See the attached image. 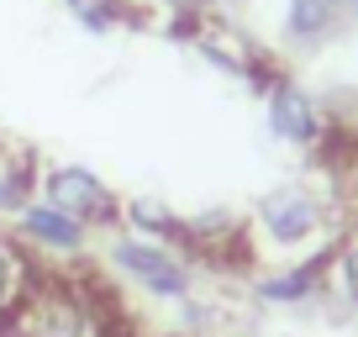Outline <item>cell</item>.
<instances>
[{"label": "cell", "mask_w": 358, "mask_h": 337, "mask_svg": "<svg viewBox=\"0 0 358 337\" xmlns=\"http://www.w3.org/2000/svg\"><path fill=\"white\" fill-rule=\"evenodd\" d=\"M332 6H337L343 16H358V0H332Z\"/></svg>", "instance_id": "9a60e30c"}, {"label": "cell", "mask_w": 358, "mask_h": 337, "mask_svg": "<svg viewBox=\"0 0 358 337\" xmlns=\"http://www.w3.org/2000/svg\"><path fill=\"white\" fill-rule=\"evenodd\" d=\"M122 232L153 237V243H185V216L164 201V195H127L122 201Z\"/></svg>", "instance_id": "30bf717a"}, {"label": "cell", "mask_w": 358, "mask_h": 337, "mask_svg": "<svg viewBox=\"0 0 358 337\" xmlns=\"http://www.w3.org/2000/svg\"><path fill=\"white\" fill-rule=\"evenodd\" d=\"M37 201L58 206L64 216L85 222L90 232H122V195L85 164H43Z\"/></svg>", "instance_id": "3957f363"}, {"label": "cell", "mask_w": 358, "mask_h": 337, "mask_svg": "<svg viewBox=\"0 0 358 337\" xmlns=\"http://www.w3.org/2000/svg\"><path fill=\"white\" fill-rule=\"evenodd\" d=\"M37 174H43L37 153L0 143V222H16L37 201Z\"/></svg>", "instance_id": "9c48e42d"}, {"label": "cell", "mask_w": 358, "mask_h": 337, "mask_svg": "<svg viewBox=\"0 0 358 337\" xmlns=\"http://www.w3.org/2000/svg\"><path fill=\"white\" fill-rule=\"evenodd\" d=\"M64 11L85 27L90 37H106L127 22V0H64Z\"/></svg>", "instance_id": "4fadbf2b"}, {"label": "cell", "mask_w": 358, "mask_h": 337, "mask_svg": "<svg viewBox=\"0 0 358 337\" xmlns=\"http://www.w3.org/2000/svg\"><path fill=\"white\" fill-rule=\"evenodd\" d=\"M337 22H343V11L332 0H285V32L295 43H322Z\"/></svg>", "instance_id": "7c38bea8"}, {"label": "cell", "mask_w": 358, "mask_h": 337, "mask_svg": "<svg viewBox=\"0 0 358 337\" xmlns=\"http://www.w3.org/2000/svg\"><path fill=\"white\" fill-rule=\"evenodd\" d=\"M327 295H337L348 311H358V227L343 232L327 253Z\"/></svg>", "instance_id": "8fae6325"}, {"label": "cell", "mask_w": 358, "mask_h": 337, "mask_svg": "<svg viewBox=\"0 0 358 337\" xmlns=\"http://www.w3.org/2000/svg\"><path fill=\"white\" fill-rule=\"evenodd\" d=\"M37 280H43V274H37L32 253H27L11 232H0V332L16 322V311H22V301L37 290Z\"/></svg>", "instance_id": "ba28073f"}, {"label": "cell", "mask_w": 358, "mask_h": 337, "mask_svg": "<svg viewBox=\"0 0 358 337\" xmlns=\"http://www.w3.org/2000/svg\"><path fill=\"white\" fill-rule=\"evenodd\" d=\"M353 195H358V158H353Z\"/></svg>", "instance_id": "2e32d148"}, {"label": "cell", "mask_w": 358, "mask_h": 337, "mask_svg": "<svg viewBox=\"0 0 358 337\" xmlns=\"http://www.w3.org/2000/svg\"><path fill=\"white\" fill-rule=\"evenodd\" d=\"M264 111H268V132L290 148H327V137H332V116L290 74H274L264 85Z\"/></svg>", "instance_id": "5b68a950"}, {"label": "cell", "mask_w": 358, "mask_h": 337, "mask_svg": "<svg viewBox=\"0 0 358 337\" xmlns=\"http://www.w3.org/2000/svg\"><path fill=\"white\" fill-rule=\"evenodd\" d=\"M101 259H106V269H111L116 280L132 285L148 301L185 306L195 295V264L185 259L174 243H153V237H137V232H111Z\"/></svg>", "instance_id": "7a4b0ae2"}, {"label": "cell", "mask_w": 358, "mask_h": 337, "mask_svg": "<svg viewBox=\"0 0 358 337\" xmlns=\"http://www.w3.org/2000/svg\"><path fill=\"white\" fill-rule=\"evenodd\" d=\"M248 237L264 248L274 264L306 259V253H327L337 243L332 237V201L306 180L268 185L248 211Z\"/></svg>", "instance_id": "6da1fadb"}, {"label": "cell", "mask_w": 358, "mask_h": 337, "mask_svg": "<svg viewBox=\"0 0 358 337\" xmlns=\"http://www.w3.org/2000/svg\"><path fill=\"white\" fill-rule=\"evenodd\" d=\"M332 253V248H327ZM327 253H306V259H285L253 274V301L268 311H295L327 295Z\"/></svg>", "instance_id": "8992f818"}, {"label": "cell", "mask_w": 358, "mask_h": 337, "mask_svg": "<svg viewBox=\"0 0 358 337\" xmlns=\"http://www.w3.org/2000/svg\"><path fill=\"white\" fill-rule=\"evenodd\" d=\"M6 332L11 337H101V322L74 295V285L37 280V290L22 301V311H16V322Z\"/></svg>", "instance_id": "277c9868"}, {"label": "cell", "mask_w": 358, "mask_h": 337, "mask_svg": "<svg viewBox=\"0 0 358 337\" xmlns=\"http://www.w3.org/2000/svg\"><path fill=\"white\" fill-rule=\"evenodd\" d=\"M11 237L27 248V253H43V259H85L95 232H90L85 222H74V216H64L58 206L32 201V206L11 222Z\"/></svg>", "instance_id": "52a82bcc"}, {"label": "cell", "mask_w": 358, "mask_h": 337, "mask_svg": "<svg viewBox=\"0 0 358 337\" xmlns=\"http://www.w3.org/2000/svg\"><path fill=\"white\" fill-rule=\"evenodd\" d=\"M132 6H158V11H201V6H206V0H132Z\"/></svg>", "instance_id": "5bb4252c"}]
</instances>
